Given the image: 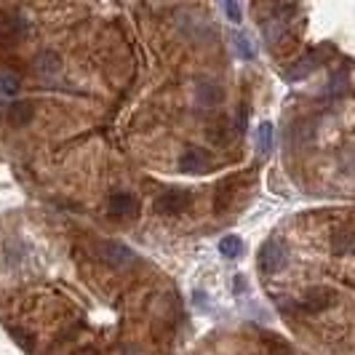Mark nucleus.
<instances>
[{
  "label": "nucleus",
  "mask_w": 355,
  "mask_h": 355,
  "mask_svg": "<svg viewBox=\"0 0 355 355\" xmlns=\"http://www.w3.org/2000/svg\"><path fill=\"white\" fill-rule=\"evenodd\" d=\"M96 257L105 262L107 267H115V270H123L125 265H131L137 259L134 249H128L121 241H102L96 246Z\"/></svg>",
  "instance_id": "nucleus-1"
},
{
  "label": "nucleus",
  "mask_w": 355,
  "mask_h": 355,
  "mask_svg": "<svg viewBox=\"0 0 355 355\" xmlns=\"http://www.w3.org/2000/svg\"><path fill=\"white\" fill-rule=\"evenodd\" d=\"M193 203V193L184 190V187H174V190H166L163 196L155 198V211L168 214V216H177V214L187 211Z\"/></svg>",
  "instance_id": "nucleus-2"
},
{
  "label": "nucleus",
  "mask_w": 355,
  "mask_h": 355,
  "mask_svg": "<svg viewBox=\"0 0 355 355\" xmlns=\"http://www.w3.org/2000/svg\"><path fill=\"white\" fill-rule=\"evenodd\" d=\"M286 259H288V254H286L284 243L281 241H267L259 251V270L262 272H278L286 267Z\"/></svg>",
  "instance_id": "nucleus-3"
},
{
  "label": "nucleus",
  "mask_w": 355,
  "mask_h": 355,
  "mask_svg": "<svg viewBox=\"0 0 355 355\" xmlns=\"http://www.w3.org/2000/svg\"><path fill=\"white\" fill-rule=\"evenodd\" d=\"M107 211L115 219H137L139 216V200L131 196V193H112L110 203H107Z\"/></svg>",
  "instance_id": "nucleus-4"
},
{
  "label": "nucleus",
  "mask_w": 355,
  "mask_h": 355,
  "mask_svg": "<svg viewBox=\"0 0 355 355\" xmlns=\"http://www.w3.org/2000/svg\"><path fill=\"white\" fill-rule=\"evenodd\" d=\"M337 304V291H331V288H307L302 297V310L307 313H323V310H329V307H334Z\"/></svg>",
  "instance_id": "nucleus-5"
},
{
  "label": "nucleus",
  "mask_w": 355,
  "mask_h": 355,
  "mask_svg": "<svg viewBox=\"0 0 355 355\" xmlns=\"http://www.w3.org/2000/svg\"><path fill=\"white\" fill-rule=\"evenodd\" d=\"M211 163H214V158L209 150H203V147H190V150L182 153L179 168L187 171V174H203V171H209Z\"/></svg>",
  "instance_id": "nucleus-6"
},
{
  "label": "nucleus",
  "mask_w": 355,
  "mask_h": 355,
  "mask_svg": "<svg viewBox=\"0 0 355 355\" xmlns=\"http://www.w3.org/2000/svg\"><path fill=\"white\" fill-rule=\"evenodd\" d=\"M323 51H326V46H323V49H315V51H310L307 56H302L300 62H294V64L286 70V80H304V78H310V75L315 72V67L323 62V56H320Z\"/></svg>",
  "instance_id": "nucleus-7"
},
{
  "label": "nucleus",
  "mask_w": 355,
  "mask_h": 355,
  "mask_svg": "<svg viewBox=\"0 0 355 355\" xmlns=\"http://www.w3.org/2000/svg\"><path fill=\"white\" fill-rule=\"evenodd\" d=\"M6 121L11 125H30L35 121V105L30 99H14L6 107Z\"/></svg>",
  "instance_id": "nucleus-8"
},
{
  "label": "nucleus",
  "mask_w": 355,
  "mask_h": 355,
  "mask_svg": "<svg viewBox=\"0 0 355 355\" xmlns=\"http://www.w3.org/2000/svg\"><path fill=\"white\" fill-rule=\"evenodd\" d=\"M33 70H35L37 78L53 80V78L62 72V59H59V53H53V51H40L35 56V62H33Z\"/></svg>",
  "instance_id": "nucleus-9"
},
{
  "label": "nucleus",
  "mask_w": 355,
  "mask_h": 355,
  "mask_svg": "<svg viewBox=\"0 0 355 355\" xmlns=\"http://www.w3.org/2000/svg\"><path fill=\"white\" fill-rule=\"evenodd\" d=\"M196 99L200 107H216L225 99V91H222V86H219L216 80L203 78V80H198V86H196Z\"/></svg>",
  "instance_id": "nucleus-10"
},
{
  "label": "nucleus",
  "mask_w": 355,
  "mask_h": 355,
  "mask_svg": "<svg viewBox=\"0 0 355 355\" xmlns=\"http://www.w3.org/2000/svg\"><path fill=\"white\" fill-rule=\"evenodd\" d=\"M27 33V21L19 14H3L0 17V37L3 40H19Z\"/></svg>",
  "instance_id": "nucleus-11"
},
{
  "label": "nucleus",
  "mask_w": 355,
  "mask_h": 355,
  "mask_svg": "<svg viewBox=\"0 0 355 355\" xmlns=\"http://www.w3.org/2000/svg\"><path fill=\"white\" fill-rule=\"evenodd\" d=\"M235 187H238V177H227L216 184V193H214V206H216V211H225L227 206H232Z\"/></svg>",
  "instance_id": "nucleus-12"
},
{
  "label": "nucleus",
  "mask_w": 355,
  "mask_h": 355,
  "mask_svg": "<svg viewBox=\"0 0 355 355\" xmlns=\"http://www.w3.org/2000/svg\"><path fill=\"white\" fill-rule=\"evenodd\" d=\"M331 251L339 257L355 254V230H337L331 235Z\"/></svg>",
  "instance_id": "nucleus-13"
},
{
  "label": "nucleus",
  "mask_w": 355,
  "mask_h": 355,
  "mask_svg": "<svg viewBox=\"0 0 355 355\" xmlns=\"http://www.w3.org/2000/svg\"><path fill=\"white\" fill-rule=\"evenodd\" d=\"M347 91H353V78H350V72L347 67H342L331 75V80H329V94L331 96H345Z\"/></svg>",
  "instance_id": "nucleus-14"
},
{
  "label": "nucleus",
  "mask_w": 355,
  "mask_h": 355,
  "mask_svg": "<svg viewBox=\"0 0 355 355\" xmlns=\"http://www.w3.org/2000/svg\"><path fill=\"white\" fill-rule=\"evenodd\" d=\"M219 254L227 257V259H238V257L243 254V241H241L238 235H225V238L219 241Z\"/></svg>",
  "instance_id": "nucleus-15"
},
{
  "label": "nucleus",
  "mask_w": 355,
  "mask_h": 355,
  "mask_svg": "<svg viewBox=\"0 0 355 355\" xmlns=\"http://www.w3.org/2000/svg\"><path fill=\"white\" fill-rule=\"evenodd\" d=\"M257 150H259L262 158L270 155V150H272V125L270 123L259 125V131H257Z\"/></svg>",
  "instance_id": "nucleus-16"
},
{
  "label": "nucleus",
  "mask_w": 355,
  "mask_h": 355,
  "mask_svg": "<svg viewBox=\"0 0 355 355\" xmlns=\"http://www.w3.org/2000/svg\"><path fill=\"white\" fill-rule=\"evenodd\" d=\"M232 49L238 51L241 59H254V49H251L249 37L243 35V33H232Z\"/></svg>",
  "instance_id": "nucleus-17"
},
{
  "label": "nucleus",
  "mask_w": 355,
  "mask_h": 355,
  "mask_svg": "<svg viewBox=\"0 0 355 355\" xmlns=\"http://www.w3.org/2000/svg\"><path fill=\"white\" fill-rule=\"evenodd\" d=\"M206 137H209L211 142H216V144H230L232 128H230V125H227V123L214 125V128H209V131H206Z\"/></svg>",
  "instance_id": "nucleus-18"
},
{
  "label": "nucleus",
  "mask_w": 355,
  "mask_h": 355,
  "mask_svg": "<svg viewBox=\"0 0 355 355\" xmlns=\"http://www.w3.org/2000/svg\"><path fill=\"white\" fill-rule=\"evenodd\" d=\"M0 94H6V96H17L19 94L17 75H11V72H3V75H0Z\"/></svg>",
  "instance_id": "nucleus-19"
},
{
  "label": "nucleus",
  "mask_w": 355,
  "mask_h": 355,
  "mask_svg": "<svg viewBox=\"0 0 355 355\" xmlns=\"http://www.w3.org/2000/svg\"><path fill=\"white\" fill-rule=\"evenodd\" d=\"M225 14L238 24L241 21V6H238V0H225Z\"/></svg>",
  "instance_id": "nucleus-20"
},
{
  "label": "nucleus",
  "mask_w": 355,
  "mask_h": 355,
  "mask_svg": "<svg viewBox=\"0 0 355 355\" xmlns=\"http://www.w3.org/2000/svg\"><path fill=\"white\" fill-rule=\"evenodd\" d=\"M78 355H94V353H78Z\"/></svg>",
  "instance_id": "nucleus-21"
}]
</instances>
